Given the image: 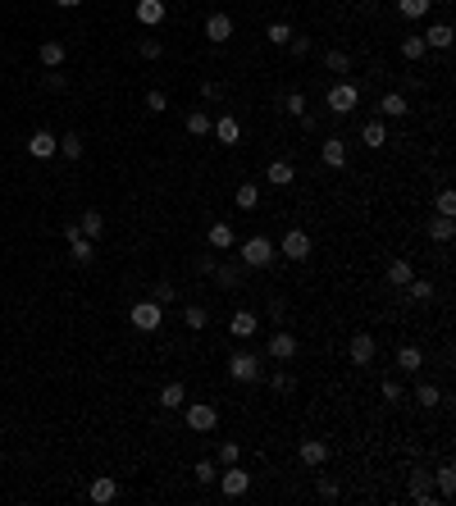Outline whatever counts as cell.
<instances>
[{"label": "cell", "mask_w": 456, "mask_h": 506, "mask_svg": "<svg viewBox=\"0 0 456 506\" xmlns=\"http://www.w3.org/2000/svg\"><path fill=\"white\" fill-rule=\"evenodd\" d=\"M238 260H242V269H269L278 260V251H274V242H269V237H260V233H256V237L242 242V256Z\"/></svg>", "instance_id": "1"}, {"label": "cell", "mask_w": 456, "mask_h": 506, "mask_svg": "<svg viewBox=\"0 0 456 506\" xmlns=\"http://www.w3.org/2000/svg\"><path fill=\"white\" fill-rule=\"evenodd\" d=\"M183 420L192 433H215L219 429V406L215 402H183Z\"/></svg>", "instance_id": "2"}, {"label": "cell", "mask_w": 456, "mask_h": 506, "mask_svg": "<svg viewBox=\"0 0 456 506\" xmlns=\"http://www.w3.org/2000/svg\"><path fill=\"white\" fill-rule=\"evenodd\" d=\"M324 105H328V114H338V119H343V114H352L356 105H361V87H356V82H347V78H338V82L328 87Z\"/></svg>", "instance_id": "3"}, {"label": "cell", "mask_w": 456, "mask_h": 506, "mask_svg": "<svg viewBox=\"0 0 456 506\" xmlns=\"http://www.w3.org/2000/svg\"><path fill=\"white\" fill-rule=\"evenodd\" d=\"M228 378H233V383H260V378H265L260 356L256 352H233L228 356Z\"/></svg>", "instance_id": "4"}, {"label": "cell", "mask_w": 456, "mask_h": 506, "mask_svg": "<svg viewBox=\"0 0 456 506\" xmlns=\"http://www.w3.org/2000/svg\"><path fill=\"white\" fill-rule=\"evenodd\" d=\"M128 319H133V328H137V333H155V328L164 324V306H160V301H133Z\"/></svg>", "instance_id": "5"}, {"label": "cell", "mask_w": 456, "mask_h": 506, "mask_svg": "<svg viewBox=\"0 0 456 506\" xmlns=\"http://www.w3.org/2000/svg\"><path fill=\"white\" fill-rule=\"evenodd\" d=\"M219 493H224V498H247V488H251V474L247 470H242V465L238 461H233V465H224V470H219Z\"/></svg>", "instance_id": "6"}, {"label": "cell", "mask_w": 456, "mask_h": 506, "mask_svg": "<svg viewBox=\"0 0 456 506\" xmlns=\"http://www.w3.org/2000/svg\"><path fill=\"white\" fill-rule=\"evenodd\" d=\"M310 247H315V242H310V233L306 228H288L283 233V242H278V256H283V260H306L310 256Z\"/></svg>", "instance_id": "7"}, {"label": "cell", "mask_w": 456, "mask_h": 506, "mask_svg": "<svg viewBox=\"0 0 456 506\" xmlns=\"http://www.w3.org/2000/svg\"><path fill=\"white\" fill-rule=\"evenodd\" d=\"M347 356H352V365H374V356H379V343H374L370 333H356L352 343H347Z\"/></svg>", "instance_id": "8"}, {"label": "cell", "mask_w": 456, "mask_h": 506, "mask_svg": "<svg viewBox=\"0 0 456 506\" xmlns=\"http://www.w3.org/2000/svg\"><path fill=\"white\" fill-rule=\"evenodd\" d=\"M228 333L238 338V343H251V338L260 333V315L256 310H238V315L228 319Z\"/></svg>", "instance_id": "9"}, {"label": "cell", "mask_w": 456, "mask_h": 506, "mask_svg": "<svg viewBox=\"0 0 456 506\" xmlns=\"http://www.w3.org/2000/svg\"><path fill=\"white\" fill-rule=\"evenodd\" d=\"M411 502H420V506H438V498H433V474L424 470H411Z\"/></svg>", "instance_id": "10"}, {"label": "cell", "mask_w": 456, "mask_h": 506, "mask_svg": "<svg viewBox=\"0 0 456 506\" xmlns=\"http://www.w3.org/2000/svg\"><path fill=\"white\" fill-rule=\"evenodd\" d=\"M297 356V338L288 333V328H278L274 338H269V361H278V365H288Z\"/></svg>", "instance_id": "11"}, {"label": "cell", "mask_w": 456, "mask_h": 506, "mask_svg": "<svg viewBox=\"0 0 456 506\" xmlns=\"http://www.w3.org/2000/svg\"><path fill=\"white\" fill-rule=\"evenodd\" d=\"M87 498H92L96 506H110L114 498H119V483H114V474H96L92 488H87Z\"/></svg>", "instance_id": "12"}, {"label": "cell", "mask_w": 456, "mask_h": 506, "mask_svg": "<svg viewBox=\"0 0 456 506\" xmlns=\"http://www.w3.org/2000/svg\"><path fill=\"white\" fill-rule=\"evenodd\" d=\"M55 146H60V137H55V132L37 128L32 137H27V155H32V160H51V155H55Z\"/></svg>", "instance_id": "13"}, {"label": "cell", "mask_w": 456, "mask_h": 506, "mask_svg": "<svg viewBox=\"0 0 456 506\" xmlns=\"http://www.w3.org/2000/svg\"><path fill=\"white\" fill-rule=\"evenodd\" d=\"M206 37H210L215 46H224L228 37H233V14H224V9H215V14L206 18Z\"/></svg>", "instance_id": "14"}, {"label": "cell", "mask_w": 456, "mask_h": 506, "mask_svg": "<svg viewBox=\"0 0 456 506\" xmlns=\"http://www.w3.org/2000/svg\"><path fill=\"white\" fill-rule=\"evenodd\" d=\"M297 452H302V461L310 465V470H319V465L328 461V443H324V438H302V447H297Z\"/></svg>", "instance_id": "15"}, {"label": "cell", "mask_w": 456, "mask_h": 506, "mask_svg": "<svg viewBox=\"0 0 456 506\" xmlns=\"http://www.w3.org/2000/svg\"><path fill=\"white\" fill-rule=\"evenodd\" d=\"M210 132H215V142H219V146H238V137H242V123L233 119V114H219Z\"/></svg>", "instance_id": "16"}, {"label": "cell", "mask_w": 456, "mask_h": 506, "mask_svg": "<svg viewBox=\"0 0 456 506\" xmlns=\"http://www.w3.org/2000/svg\"><path fill=\"white\" fill-rule=\"evenodd\" d=\"M319 160H324L328 169H343V164H347V142H343V137H324V146H319Z\"/></svg>", "instance_id": "17"}, {"label": "cell", "mask_w": 456, "mask_h": 506, "mask_svg": "<svg viewBox=\"0 0 456 506\" xmlns=\"http://www.w3.org/2000/svg\"><path fill=\"white\" fill-rule=\"evenodd\" d=\"M420 365H424V352L415 343L397 347V369H402V374H420Z\"/></svg>", "instance_id": "18"}, {"label": "cell", "mask_w": 456, "mask_h": 506, "mask_svg": "<svg viewBox=\"0 0 456 506\" xmlns=\"http://www.w3.org/2000/svg\"><path fill=\"white\" fill-rule=\"evenodd\" d=\"M433 483H438V502H452L456 498V465H438Z\"/></svg>", "instance_id": "19"}, {"label": "cell", "mask_w": 456, "mask_h": 506, "mask_svg": "<svg viewBox=\"0 0 456 506\" xmlns=\"http://www.w3.org/2000/svg\"><path fill=\"white\" fill-rule=\"evenodd\" d=\"M183 128H187L192 137H210V128H215V119H210V110H187V119H183Z\"/></svg>", "instance_id": "20"}, {"label": "cell", "mask_w": 456, "mask_h": 506, "mask_svg": "<svg viewBox=\"0 0 456 506\" xmlns=\"http://www.w3.org/2000/svg\"><path fill=\"white\" fill-rule=\"evenodd\" d=\"M420 37H424V46H429V51H448L456 32H452V23H433L429 32H420Z\"/></svg>", "instance_id": "21"}, {"label": "cell", "mask_w": 456, "mask_h": 506, "mask_svg": "<svg viewBox=\"0 0 456 506\" xmlns=\"http://www.w3.org/2000/svg\"><path fill=\"white\" fill-rule=\"evenodd\" d=\"M406 110H411V105H406L402 92H383V96H379V114H383V119H402Z\"/></svg>", "instance_id": "22"}, {"label": "cell", "mask_w": 456, "mask_h": 506, "mask_svg": "<svg viewBox=\"0 0 456 506\" xmlns=\"http://www.w3.org/2000/svg\"><path fill=\"white\" fill-rule=\"evenodd\" d=\"M92 251H96L92 237H82V233H73V237H69V260H73V265H92Z\"/></svg>", "instance_id": "23"}, {"label": "cell", "mask_w": 456, "mask_h": 506, "mask_svg": "<svg viewBox=\"0 0 456 506\" xmlns=\"http://www.w3.org/2000/svg\"><path fill=\"white\" fill-rule=\"evenodd\" d=\"M137 23L142 27L164 23V0H137Z\"/></svg>", "instance_id": "24"}, {"label": "cell", "mask_w": 456, "mask_h": 506, "mask_svg": "<svg viewBox=\"0 0 456 506\" xmlns=\"http://www.w3.org/2000/svg\"><path fill=\"white\" fill-rule=\"evenodd\" d=\"M155 402H160L164 411H178V406L187 402V388H183L178 378H173V383H164V388H160V397H155Z\"/></svg>", "instance_id": "25"}, {"label": "cell", "mask_w": 456, "mask_h": 506, "mask_svg": "<svg viewBox=\"0 0 456 506\" xmlns=\"http://www.w3.org/2000/svg\"><path fill=\"white\" fill-rule=\"evenodd\" d=\"M210 247L215 251H228V247H238V233H233V223H210Z\"/></svg>", "instance_id": "26"}, {"label": "cell", "mask_w": 456, "mask_h": 506, "mask_svg": "<svg viewBox=\"0 0 456 506\" xmlns=\"http://www.w3.org/2000/svg\"><path fill=\"white\" fill-rule=\"evenodd\" d=\"M297 178V169L288 160H269V169H265V183H274V187H288V183Z\"/></svg>", "instance_id": "27"}, {"label": "cell", "mask_w": 456, "mask_h": 506, "mask_svg": "<svg viewBox=\"0 0 456 506\" xmlns=\"http://www.w3.org/2000/svg\"><path fill=\"white\" fill-rule=\"evenodd\" d=\"M361 146H370V151L388 146V128H383V119H370V123L361 128Z\"/></svg>", "instance_id": "28"}, {"label": "cell", "mask_w": 456, "mask_h": 506, "mask_svg": "<svg viewBox=\"0 0 456 506\" xmlns=\"http://www.w3.org/2000/svg\"><path fill=\"white\" fill-rule=\"evenodd\" d=\"M37 60H42L46 69H60L64 64V42H42L37 46Z\"/></svg>", "instance_id": "29"}, {"label": "cell", "mask_w": 456, "mask_h": 506, "mask_svg": "<svg viewBox=\"0 0 456 506\" xmlns=\"http://www.w3.org/2000/svg\"><path fill=\"white\" fill-rule=\"evenodd\" d=\"M78 233H82V237H92V242H101V233H105V219H101V210H87V215L78 219Z\"/></svg>", "instance_id": "30"}, {"label": "cell", "mask_w": 456, "mask_h": 506, "mask_svg": "<svg viewBox=\"0 0 456 506\" xmlns=\"http://www.w3.org/2000/svg\"><path fill=\"white\" fill-rule=\"evenodd\" d=\"M411 278H415L411 260H402V256H397L393 265H388V283H393V288H406V283H411Z\"/></svg>", "instance_id": "31"}, {"label": "cell", "mask_w": 456, "mask_h": 506, "mask_svg": "<svg viewBox=\"0 0 456 506\" xmlns=\"http://www.w3.org/2000/svg\"><path fill=\"white\" fill-rule=\"evenodd\" d=\"M429 237H433V242H452V237H456V223H452L448 215H433V219H429Z\"/></svg>", "instance_id": "32"}, {"label": "cell", "mask_w": 456, "mask_h": 506, "mask_svg": "<svg viewBox=\"0 0 456 506\" xmlns=\"http://www.w3.org/2000/svg\"><path fill=\"white\" fill-rule=\"evenodd\" d=\"M402 55H406V60H424V55H429L424 37H420V32H406V37H402Z\"/></svg>", "instance_id": "33"}, {"label": "cell", "mask_w": 456, "mask_h": 506, "mask_svg": "<svg viewBox=\"0 0 456 506\" xmlns=\"http://www.w3.org/2000/svg\"><path fill=\"white\" fill-rule=\"evenodd\" d=\"M233 201H238V210H256L260 206V187L256 183H242V187L233 192Z\"/></svg>", "instance_id": "34"}, {"label": "cell", "mask_w": 456, "mask_h": 506, "mask_svg": "<svg viewBox=\"0 0 456 506\" xmlns=\"http://www.w3.org/2000/svg\"><path fill=\"white\" fill-rule=\"evenodd\" d=\"M324 69H328V73H338V78L352 73V55H347V51H324Z\"/></svg>", "instance_id": "35"}, {"label": "cell", "mask_w": 456, "mask_h": 506, "mask_svg": "<svg viewBox=\"0 0 456 506\" xmlns=\"http://www.w3.org/2000/svg\"><path fill=\"white\" fill-rule=\"evenodd\" d=\"M55 155H64V160H82V137H78V132H64L60 146H55Z\"/></svg>", "instance_id": "36"}, {"label": "cell", "mask_w": 456, "mask_h": 506, "mask_svg": "<svg viewBox=\"0 0 456 506\" xmlns=\"http://www.w3.org/2000/svg\"><path fill=\"white\" fill-rule=\"evenodd\" d=\"M406 297H411L415 306H424V301H433V283L429 278H411V283H406Z\"/></svg>", "instance_id": "37"}, {"label": "cell", "mask_w": 456, "mask_h": 506, "mask_svg": "<svg viewBox=\"0 0 456 506\" xmlns=\"http://www.w3.org/2000/svg\"><path fill=\"white\" fill-rule=\"evenodd\" d=\"M183 324H187V328H206L210 324V310L192 301V306H183Z\"/></svg>", "instance_id": "38"}, {"label": "cell", "mask_w": 456, "mask_h": 506, "mask_svg": "<svg viewBox=\"0 0 456 506\" xmlns=\"http://www.w3.org/2000/svg\"><path fill=\"white\" fill-rule=\"evenodd\" d=\"M269 388H274L278 397H292L297 393V378L288 374V369H274V374H269Z\"/></svg>", "instance_id": "39"}, {"label": "cell", "mask_w": 456, "mask_h": 506, "mask_svg": "<svg viewBox=\"0 0 456 506\" xmlns=\"http://www.w3.org/2000/svg\"><path fill=\"white\" fill-rule=\"evenodd\" d=\"M433 0H397V9H402V18H424L429 14Z\"/></svg>", "instance_id": "40"}, {"label": "cell", "mask_w": 456, "mask_h": 506, "mask_svg": "<svg viewBox=\"0 0 456 506\" xmlns=\"http://www.w3.org/2000/svg\"><path fill=\"white\" fill-rule=\"evenodd\" d=\"M265 42L269 46H288V42H292V27H288V23H269L265 27Z\"/></svg>", "instance_id": "41"}, {"label": "cell", "mask_w": 456, "mask_h": 506, "mask_svg": "<svg viewBox=\"0 0 456 506\" xmlns=\"http://www.w3.org/2000/svg\"><path fill=\"white\" fill-rule=\"evenodd\" d=\"M137 55H142V60H160V55H164V42H160V37H142V42H137Z\"/></svg>", "instance_id": "42"}, {"label": "cell", "mask_w": 456, "mask_h": 506, "mask_svg": "<svg viewBox=\"0 0 456 506\" xmlns=\"http://www.w3.org/2000/svg\"><path fill=\"white\" fill-rule=\"evenodd\" d=\"M415 402H420V406H429V411H433V406H443V393H438L433 383H420V388H415Z\"/></svg>", "instance_id": "43"}, {"label": "cell", "mask_w": 456, "mask_h": 506, "mask_svg": "<svg viewBox=\"0 0 456 506\" xmlns=\"http://www.w3.org/2000/svg\"><path fill=\"white\" fill-rule=\"evenodd\" d=\"M433 210H438V215H448V219H452V215H456V192H452V187H443L438 197H433Z\"/></svg>", "instance_id": "44"}, {"label": "cell", "mask_w": 456, "mask_h": 506, "mask_svg": "<svg viewBox=\"0 0 456 506\" xmlns=\"http://www.w3.org/2000/svg\"><path fill=\"white\" fill-rule=\"evenodd\" d=\"M215 278H219V288H228V292H233V288L242 283V269H238V265H224V269L215 265Z\"/></svg>", "instance_id": "45"}, {"label": "cell", "mask_w": 456, "mask_h": 506, "mask_svg": "<svg viewBox=\"0 0 456 506\" xmlns=\"http://www.w3.org/2000/svg\"><path fill=\"white\" fill-rule=\"evenodd\" d=\"M283 110L292 114V119H302V114H306V92H288L283 96Z\"/></svg>", "instance_id": "46"}, {"label": "cell", "mask_w": 456, "mask_h": 506, "mask_svg": "<svg viewBox=\"0 0 456 506\" xmlns=\"http://www.w3.org/2000/svg\"><path fill=\"white\" fill-rule=\"evenodd\" d=\"M142 105H147V114H164V110H169V96H164V92H147V101H142Z\"/></svg>", "instance_id": "47"}, {"label": "cell", "mask_w": 456, "mask_h": 506, "mask_svg": "<svg viewBox=\"0 0 456 506\" xmlns=\"http://www.w3.org/2000/svg\"><path fill=\"white\" fill-rule=\"evenodd\" d=\"M192 474H197V483H215L219 479V470L210 461H197V465H192Z\"/></svg>", "instance_id": "48"}, {"label": "cell", "mask_w": 456, "mask_h": 506, "mask_svg": "<svg viewBox=\"0 0 456 506\" xmlns=\"http://www.w3.org/2000/svg\"><path fill=\"white\" fill-rule=\"evenodd\" d=\"M42 82H46V92H64V87H69V73H60V69H51V73H46V78H42Z\"/></svg>", "instance_id": "49"}, {"label": "cell", "mask_w": 456, "mask_h": 506, "mask_svg": "<svg viewBox=\"0 0 456 506\" xmlns=\"http://www.w3.org/2000/svg\"><path fill=\"white\" fill-rule=\"evenodd\" d=\"M288 51H292L297 60H306V55H310V37H297V32H292V42H288Z\"/></svg>", "instance_id": "50"}, {"label": "cell", "mask_w": 456, "mask_h": 506, "mask_svg": "<svg viewBox=\"0 0 456 506\" xmlns=\"http://www.w3.org/2000/svg\"><path fill=\"white\" fill-rule=\"evenodd\" d=\"M315 488H319V498H324V502H338V483H333V479H324V474H319Z\"/></svg>", "instance_id": "51"}, {"label": "cell", "mask_w": 456, "mask_h": 506, "mask_svg": "<svg viewBox=\"0 0 456 506\" xmlns=\"http://www.w3.org/2000/svg\"><path fill=\"white\" fill-rule=\"evenodd\" d=\"M402 397H406V388L388 378V383H383V402H393V406H397V402H402Z\"/></svg>", "instance_id": "52"}, {"label": "cell", "mask_w": 456, "mask_h": 506, "mask_svg": "<svg viewBox=\"0 0 456 506\" xmlns=\"http://www.w3.org/2000/svg\"><path fill=\"white\" fill-rule=\"evenodd\" d=\"M238 456H242V447H238V443H219V461H224V465H233Z\"/></svg>", "instance_id": "53"}, {"label": "cell", "mask_w": 456, "mask_h": 506, "mask_svg": "<svg viewBox=\"0 0 456 506\" xmlns=\"http://www.w3.org/2000/svg\"><path fill=\"white\" fill-rule=\"evenodd\" d=\"M265 310H269V319H283V315H288V301H283V297H269Z\"/></svg>", "instance_id": "54"}, {"label": "cell", "mask_w": 456, "mask_h": 506, "mask_svg": "<svg viewBox=\"0 0 456 506\" xmlns=\"http://www.w3.org/2000/svg\"><path fill=\"white\" fill-rule=\"evenodd\" d=\"M201 96H206V101H224V87L219 82H201Z\"/></svg>", "instance_id": "55"}, {"label": "cell", "mask_w": 456, "mask_h": 506, "mask_svg": "<svg viewBox=\"0 0 456 506\" xmlns=\"http://www.w3.org/2000/svg\"><path fill=\"white\" fill-rule=\"evenodd\" d=\"M151 301H160V306H164V301H173V288L169 283H160V288H155V297Z\"/></svg>", "instance_id": "56"}, {"label": "cell", "mask_w": 456, "mask_h": 506, "mask_svg": "<svg viewBox=\"0 0 456 506\" xmlns=\"http://www.w3.org/2000/svg\"><path fill=\"white\" fill-rule=\"evenodd\" d=\"M55 5H64V9H73V5H82V0H55Z\"/></svg>", "instance_id": "57"}]
</instances>
